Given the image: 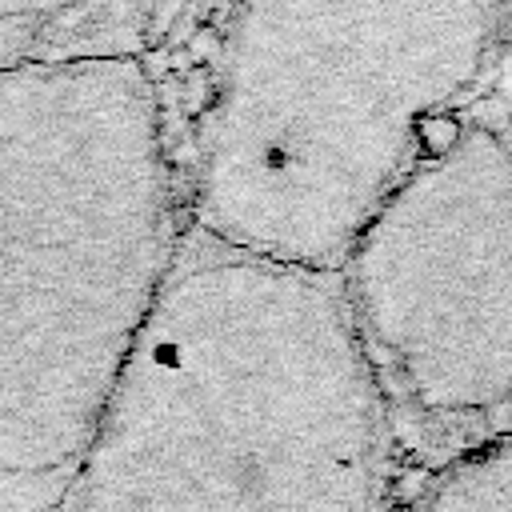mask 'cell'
I'll use <instances>...</instances> for the list:
<instances>
[{
  "label": "cell",
  "instance_id": "1",
  "mask_svg": "<svg viewBox=\"0 0 512 512\" xmlns=\"http://www.w3.org/2000/svg\"><path fill=\"white\" fill-rule=\"evenodd\" d=\"M384 472L332 272L192 232L56 512H384Z\"/></svg>",
  "mask_w": 512,
  "mask_h": 512
},
{
  "label": "cell",
  "instance_id": "2",
  "mask_svg": "<svg viewBox=\"0 0 512 512\" xmlns=\"http://www.w3.org/2000/svg\"><path fill=\"white\" fill-rule=\"evenodd\" d=\"M140 56L0 72V512H56L176 252Z\"/></svg>",
  "mask_w": 512,
  "mask_h": 512
},
{
  "label": "cell",
  "instance_id": "3",
  "mask_svg": "<svg viewBox=\"0 0 512 512\" xmlns=\"http://www.w3.org/2000/svg\"><path fill=\"white\" fill-rule=\"evenodd\" d=\"M496 48V0H228L192 232L332 272Z\"/></svg>",
  "mask_w": 512,
  "mask_h": 512
},
{
  "label": "cell",
  "instance_id": "4",
  "mask_svg": "<svg viewBox=\"0 0 512 512\" xmlns=\"http://www.w3.org/2000/svg\"><path fill=\"white\" fill-rule=\"evenodd\" d=\"M388 420L452 456L508 428L512 164L500 112L436 132L332 268Z\"/></svg>",
  "mask_w": 512,
  "mask_h": 512
},
{
  "label": "cell",
  "instance_id": "5",
  "mask_svg": "<svg viewBox=\"0 0 512 512\" xmlns=\"http://www.w3.org/2000/svg\"><path fill=\"white\" fill-rule=\"evenodd\" d=\"M156 0H0V72L84 56H136Z\"/></svg>",
  "mask_w": 512,
  "mask_h": 512
},
{
  "label": "cell",
  "instance_id": "6",
  "mask_svg": "<svg viewBox=\"0 0 512 512\" xmlns=\"http://www.w3.org/2000/svg\"><path fill=\"white\" fill-rule=\"evenodd\" d=\"M412 512H512V452L508 436L456 452L420 492Z\"/></svg>",
  "mask_w": 512,
  "mask_h": 512
}]
</instances>
